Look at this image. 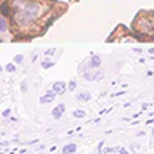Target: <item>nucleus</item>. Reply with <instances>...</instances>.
I'll use <instances>...</instances> for the list:
<instances>
[{
  "label": "nucleus",
  "instance_id": "f257e3e1",
  "mask_svg": "<svg viewBox=\"0 0 154 154\" xmlns=\"http://www.w3.org/2000/svg\"><path fill=\"white\" fill-rule=\"evenodd\" d=\"M48 5L42 0H14L11 2V24L19 29L34 27L37 21L40 23Z\"/></svg>",
  "mask_w": 154,
  "mask_h": 154
},
{
  "label": "nucleus",
  "instance_id": "f03ea898",
  "mask_svg": "<svg viewBox=\"0 0 154 154\" xmlns=\"http://www.w3.org/2000/svg\"><path fill=\"white\" fill-rule=\"evenodd\" d=\"M132 27L140 40H154V11H140Z\"/></svg>",
  "mask_w": 154,
  "mask_h": 154
},
{
  "label": "nucleus",
  "instance_id": "7ed1b4c3",
  "mask_svg": "<svg viewBox=\"0 0 154 154\" xmlns=\"http://www.w3.org/2000/svg\"><path fill=\"white\" fill-rule=\"evenodd\" d=\"M51 90L55 91L56 95H63L66 91V84H64V82H55L53 87H51Z\"/></svg>",
  "mask_w": 154,
  "mask_h": 154
},
{
  "label": "nucleus",
  "instance_id": "20e7f679",
  "mask_svg": "<svg viewBox=\"0 0 154 154\" xmlns=\"http://www.w3.org/2000/svg\"><path fill=\"white\" fill-rule=\"evenodd\" d=\"M101 77H103V72L101 71H98V72H85L84 74L85 80H98V79H101Z\"/></svg>",
  "mask_w": 154,
  "mask_h": 154
},
{
  "label": "nucleus",
  "instance_id": "39448f33",
  "mask_svg": "<svg viewBox=\"0 0 154 154\" xmlns=\"http://www.w3.org/2000/svg\"><path fill=\"white\" fill-rule=\"evenodd\" d=\"M64 111H66V108H64V104H58L55 109L51 111V116H53V119H60L63 114H64Z\"/></svg>",
  "mask_w": 154,
  "mask_h": 154
},
{
  "label": "nucleus",
  "instance_id": "423d86ee",
  "mask_svg": "<svg viewBox=\"0 0 154 154\" xmlns=\"http://www.w3.org/2000/svg\"><path fill=\"white\" fill-rule=\"evenodd\" d=\"M55 96H56L55 91H53V90H48V93H47L45 96H42V98H40V103H50V101L55 100Z\"/></svg>",
  "mask_w": 154,
  "mask_h": 154
},
{
  "label": "nucleus",
  "instance_id": "0eeeda50",
  "mask_svg": "<svg viewBox=\"0 0 154 154\" xmlns=\"http://www.w3.org/2000/svg\"><path fill=\"white\" fill-rule=\"evenodd\" d=\"M77 151V144L71 143V144H66L64 148H63V154H74Z\"/></svg>",
  "mask_w": 154,
  "mask_h": 154
},
{
  "label": "nucleus",
  "instance_id": "6e6552de",
  "mask_svg": "<svg viewBox=\"0 0 154 154\" xmlns=\"http://www.w3.org/2000/svg\"><path fill=\"white\" fill-rule=\"evenodd\" d=\"M88 63H90V64H88V66H90V69H98L101 61H100V58H98V56H91V60H90Z\"/></svg>",
  "mask_w": 154,
  "mask_h": 154
},
{
  "label": "nucleus",
  "instance_id": "1a4fd4ad",
  "mask_svg": "<svg viewBox=\"0 0 154 154\" xmlns=\"http://www.w3.org/2000/svg\"><path fill=\"white\" fill-rule=\"evenodd\" d=\"M72 116H74L75 119H84L85 117V111L84 109H77V111H74V114H72Z\"/></svg>",
  "mask_w": 154,
  "mask_h": 154
},
{
  "label": "nucleus",
  "instance_id": "9d476101",
  "mask_svg": "<svg viewBox=\"0 0 154 154\" xmlns=\"http://www.w3.org/2000/svg\"><path fill=\"white\" fill-rule=\"evenodd\" d=\"M77 98L82 100V101H87V100H90V93H79V95H77Z\"/></svg>",
  "mask_w": 154,
  "mask_h": 154
},
{
  "label": "nucleus",
  "instance_id": "9b49d317",
  "mask_svg": "<svg viewBox=\"0 0 154 154\" xmlns=\"http://www.w3.org/2000/svg\"><path fill=\"white\" fill-rule=\"evenodd\" d=\"M50 66H53V63H50V61H45L42 64V67H45V69H47V67H50Z\"/></svg>",
  "mask_w": 154,
  "mask_h": 154
},
{
  "label": "nucleus",
  "instance_id": "f8f14e48",
  "mask_svg": "<svg viewBox=\"0 0 154 154\" xmlns=\"http://www.w3.org/2000/svg\"><path fill=\"white\" fill-rule=\"evenodd\" d=\"M152 135H154V130H152Z\"/></svg>",
  "mask_w": 154,
  "mask_h": 154
}]
</instances>
